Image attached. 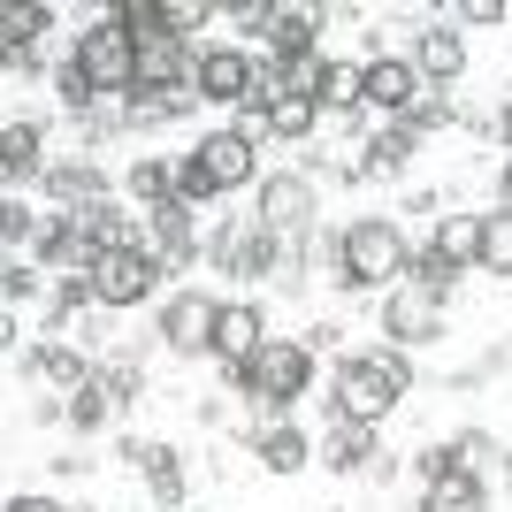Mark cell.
<instances>
[{
    "label": "cell",
    "instance_id": "17",
    "mask_svg": "<svg viewBox=\"0 0 512 512\" xmlns=\"http://www.w3.org/2000/svg\"><path fill=\"white\" fill-rule=\"evenodd\" d=\"M31 375H39V383H54V390L69 398V390L92 383V360L77 352V344H62V337H39V344H31Z\"/></svg>",
    "mask_w": 512,
    "mask_h": 512
},
{
    "label": "cell",
    "instance_id": "41",
    "mask_svg": "<svg viewBox=\"0 0 512 512\" xmlns=\"http://www.w3.org/2000/svg\"><path fill=\"white\" fill-rule=\"evenodd\" d=\"M497 214H512V153H505V169H497Z\"/></svg>",
    "mask_w": 512,
    "mask_h": 512
},
{
    "label": "cell",
    "instance_id": "8",
    "mask_svg": "<svg viewBox=\"0 0 512 512\" xmlns=\"http://www.w3.org/2000/svg\"><path fill=\"white\" fill-rule=\"evenodd\" d=\"M192 161H199V176H207V192H245V184L260 176V146L237 138V130H207Z\"/></svg>",
    "mask_w": 512,
    "mask_h": 512
},
{
    "label": "cell",
    "instance_id": "33",
    "mask_svg": "<svg viewBox=\"0 0 512 512\" xmlns=\"http://www.w3.org/2000/svg\"><path fill=\"white\" fill-rule=\"evenodd\" d=\"M107 413H115V406H107V390H100V383H85V390H69V406H62V421L77 428V436H85V428H100Z\"/></svg>",
    "mask_w": 512,
    "mask_h": 512
},
{
    "label": "cell",
    "instance_id": "23",
    "mask_svg": "<svg viewBox=\"0 0 512 512\" xmlns=\"http://www.w3.org/2000/svg\"><path fill=\"white\" fill-rule=\"evenodd\" d=\"M130 459H138V474L153 482L161 505H184V459H176V444H130Z\"/></svg>",
    "mask_w": 512,
    "mask_h": 512
},
{
    "label": "cell",
    "instance_id": "43",
    "mask_svg": "<svg viewBox=\"0 0 512 512\" xmlns=\"http://www.w3.org/2000/svg\"><path fill=\"white\" fill-rule=\"evenodd\" d=\"M8 344H16V314H0V352H8Z\"/></svg>",
    "mask_w": 512,
    "mask_h": 512
},
{
    "label": "cell",
    "instance_id": "42",
    "mask_svg": "<svg viewBox=\"0 0 512 512\" xmlns=\"http://www.w3.org/2000/svg\"><path fill=\"white\" fill-rule=\"evenodd\" d=\"M497 130H505V146H512V92H505V107H497Z\"/></svg>",
    "mask_w": 512,
    "mask_h": 512
},
{
    "label": "cell",
    "instance_id": "26",
    "mask_svg": "<svg viewBox=\"0 0 512 512\" xmlns=\"http://www.w3.org/2000/svg\"><path fill=\"white\" fill-rule=\"evenodd\" d=\"M314 123H321V107L299 100V92H276V100L260 107V130H268V138H306Z\"/></svg>",
    "mask_w": 512,
    "mask_h": 512
},
{
    "label": "cell",
    "instance_id": "38",
    "mask_svg": "<svg viewBox=\"0 0 512 512\" xmlns=\"http://www.w3.org/2000/svg\"><path fill=\"white\" fill-rule=\"evenodd\" d=\"M459 23H505V0H459Z\"/></svg>",
    "mask_w": 512,
    "mask_h": 512
},
{
    "label": "cell",
    "instance_id": "11",
    "mask_svg": "<svg viewBox=\"0 0 512 512\" xmlns=\"http://www.w3.org/2000/svg\"><path fill=\"white\" fill-rule=\"evenodd\" d=\"M321 16H329V8H306V0H291V8H268V31H260V39H268V62H314L321 54Z\"/></svg>",
    "mask_w": 512,
    "mask_h": 512
},
{
    "label": "cell",
    "instance_id": "31",
    "mask_svg": "<svg viewBox=\"0 0 512 512\" xmlns=\"http://www.w3.org/2000/svg\"><path fill=\"white\" fill-rule=\"evenodd\" d=\"M92 383L107 390V406H130V398L146 390V375H138L130 360H100V367H92Z\"/></svg>",
    "mask_w": 512,
    "mask_h": 512
},
{
    "label": "cell",
    "instance_id": "2",
    "mask_svg": "<svg viewBox=\"0 0 512 512\" xmlns=\"http://www.w3.org/2000/svg\"><path fill=\"white\" fill-rule=\"evenodd\" d=\"M230 383H237V398H253V406L276 421V413H291V406L306 398V383H314V344H299V337H268L253 360L230 375Z\"/></svg>",
    "mask_w": 512,
    "mask_h": 512
},
{
    "label": "cell",
    "instance_id": "27",
    "mask_svg": "<svg viewBox=\"0 0 512 512\" xmlns=\"http://www.w3.org/2000/svg\"><path fill=\"white\" fill-rule=\"evenodd\" d=\"M123 184H130V199H138V207H161V199L176 192V169H169V161H153V153H138Z\"/></svg>",
    "mask_w": 512,
    "mask_h": 512
},
{
    "label": "cell",
    "instance_id": "12",
    "mask_svg": "<svg viewBox=\"0 0 512 512\" xmlns=\"http://www.w3.org/2000/svg\"><path fill=\"white\" fill-rule=\"evenodd\" d=\"M260 344H268V314H260L253 299H230L222 314H214V344H207V352H214L222 367H230V375H237L245 360H253Z\"/></svg>",
    "mask_w": 512,
    "mask_h": 512
},
{
    "label": "cell",
    "instance_id": "10",
    "mask_svg": "<svg viewBox=\"0 0 512 512\" xmlns=\"http://www.w3.org/2000/svg\"><path fill=\"white\" fill-rule=\"evenodd\" d=\"M390 406H398V390H390L367 360H344V367H337V421L383 428V421H390Z\"/></svg>",
    "mask_w": 512,
    "mask_h": 512
},
{
    "label": "cell",
    "instance_id": "34",
    "mask_svg": "<svg viewBox=\"0 0 512 512\" xmlns=\"http://www.w3.org/2000/svg\"><path fill=\"white\" fill-rule=\"evenodd\" d=\"M360 360L375 367V375H383V383L398 390V398H406V390H413V360H406V352H398V344H375V352H360Z\"/></svg>",
    "mask_w": 512,
    "mask_h": 512
},
{
    "label": "cell",
    "instance_id": "3",
    "mask_svg": "<svg viewBox=\"0 0 512 512\" xmlns=\"http://www.w3.org/2000/svg\"><path fill=\"white\" fill-rule=\"evenodd\" d=\"M69 62L85 69V85L100 92V100H123L130 85H138V46H130V31L115 16H100V23H85L77 31V54Z\"/></svg>",
    "mask_w": 512,
    "mask_h": 512
},
{
    "label": "cell",
    "instance_id": "7",
    "mask_svg": "<svg viewBox=\"0 0 512 512\" xmlns=\"http://www.w3.org/2000/svg\"><path fill=\"white\" fill-rule=\"evenodd\" d=\"M428 337H444V299H436V291H421V283L383 291V344L413 352V344H428Z\"/></svg>",
    "mask_w": 512,
    "mask_h": 512
},
{
    "label": "cell",
    "instance_id": "6",
    "mask_svg": "<svg viewBox=\"0 0 512 512\" xmlns=\"http://www.w3.org/2000/svg\"><path fill=\"white\" fill-rule=\"evenodd\" d=\"M314 214H321V199H314V176H260V230L276 237H306L314 230Z\"/></svg>",
    "mask_w": 512,
    "mask_h": 512
},
{
    "label": "cell",
    "instance_id": "5",
    "mask_svg": "<svg viewBox=\"0 0 512 512\" xmlns=\"http://www.w3.org/2000/svg\"><path fill=\"white\" fill-rule=\"evenodd\" d=\"M413 100H421V69H413L406 54H367V62H360V107H367V115L406 123Z\"/></svg>",
    "mask_w": 512,
    "mask_h": 512
},
{
    "label": "cell",
    "instance_id": "13",
    "mask_svg": "<svg viewBox=\"0 0 512 512\" xmlns=\"http://www.w3.org/2000/svg\"><path fill=\"white\" fill-rule=\"evenodd\" d=\"M214 314H222V299H199V291H176L169 306H161V337H169V352H207L214 344Z\"/></svg>",
    "mask_w": 512,
    "mask_h": 512
},
{
    "label": "cell",
    "instance_id": "14",
    "mask_svg": "<svg viewBox=\"0 0 512 512\" xmlns=\"http://www.w3.org/2000/svg\"><path fill=\"white\" fill-rule=\"evenodd\" d=\"M413 69H421V85H436V92H444L451 77H467V39L451 31V16L428 23L421 39H413Z\"/></svg>",
    "mask_w": 512,
    "mask_h": 512
},
{
    "label": "cell",
    "instance_id": "40",
    "mask_svg": "<svg viewBox=\"0 0 512 512\" xmlns=\"http://www.w3.org/2000/svg\"><path fill=\"white\" fill-rule=\"evenodd\" d=\"M0 512H69V505H62V497H8Z\"/></svg>",
    "mask_w": 512,
    "mask_h": 512
},
{
    "label": "cell",
    "instance_id": "21",
    "mask_svg": "<svg viewBox=\"0 0 512 512\" xmlns=\"http://www.w3.org/2000/svg\"><path fill=\"white\" fill-rule=\"evenodd\" d=\"M375 451H383V428H360V421H337V436L321 444V459L337 474H367L375 467Z\"/></svg>",
    "mask_w": 512,
    "mask_h": 512
},
{
    "label": "cell",
    "instance_id": "1",
    "mask_svg": "<svg viewBox=\"0 0 512 512\" xmlns=\"http://www.w3.org/2000/svg\"><path fill=\"white\" fill-rule=\"evenodd\" d=\"M406 237H398V222H383V214H360V222H344L337 230V283L344 291H398L406 283Z\"/></svg>",
    "mask_w": 512,
    "mask_h": 512
},
{
    "label": "cell",
    "instance_id": "9",
    "mask_svg": "<svg viewBox=\"0 0 512 512\" xmlns=\"http://www.w3.org/2000/svg\"><path fill=\"white\" fill-rule=\"evenodd\" d=\"M192 85H199L207 107H245L253 100V54L245 46H207L192 62Z\"/></svg>",
    "mask_w": 512,
    "mask_h": 512
},
{
    "label": "cell",
    "instance_id": "30",
    "mask_svg": "<svg viewBox=\"0 0 512 512\" xmlns=\"http://www.w3.org/2000/svg\"><path fill=\"white\" fill-rule=\"evenodd\" d=\"M207 23H214V0H161V31H169V39L192 46Z\"/></svg>",
    "mask_w": 512,
    "mask_h": 512
},
{
    "label": "cell",
    "instance_id": "4",
    "mask_svg": "<svg viewBox=\"0 0 512 512\" xmlns=\"http://www.w3.org/2000/svg\"><path fill=\"white\" fill-rule=\"evenodd\" d=\"M153 291H161V260H153L146 245H130V253H100V260H92V306H107V314H123V306H146Z\"/></svg>",
    "mask_w": 512,
    "mask_h": 512
},
{
    "label": "cell",
    "instance_id": "16",
    "mask_svg": "<svg viewBox=\"0 0 512 512\" xmlns=\"http://www.w3.org/2000/svg\"><path fill=\"white\" fill-rule=\"evenodd\" d=\"M46 176V130L39 123H0V184Z\"/></svg>",
    "mask_w": 512,
    "mask_h": 512
},
{
    "label": "cell",
    "instance_id": "25",
    "mask_svg": "<svg viewBox=\"0 0 512 512\" xmlns=\"http://www.w3.org/2000/svg\"><path fill=\"white\" fill-rule=\"evenodd\" d=\"M436 253H444L451 268H474V260H482V214H444V222H436Z\"/></svg>",
    "mask_w": 512,
    "mask_h": 512
},
{
    "label": "cell",
    "instance_id": "20",
    "mask_svg": "<svg viewBox=\"0 0 512 512\" xmlns=\"http://www.w3.org/2000/svg\"><path fill=\"white\" fill-rule=\"evenodd\" d=\"M314 107H321V115H337V123H360V62H321Z\"/></svg>",
    "mask_w": 512,
    "mask_h": 512
},
{
    "label": "cell",
    "instance_id": "19",
    "mask_svg": "<svg viewBox=\"0 0 512 512\" xmlns=\"http://www.w3.org/2000/svg\"><path fill=\"white\" fill-rule=\"evenodd\" d=\"M46 31H54L46 0H0V54H31Z\"/></svg>",
    "mask_w": 512,
    "mask_h": 512
},
{
    "label": "cell",
    "instance_id": "37",
    "mask_svg": "<svg viewBox=\"0 0 512 512\" xmlns=\"http://www.w3.org/2000/svg\"><path fill=\"white\" fill-rule=\"evenodd\" d=\"M176 199H192V207H199V199H214V192H207V176H199V161H192V153H184V161H176Z\"/></svg>",
    "mask_w": 512,
    "mask_h": 512
},
{
    "label": "cell",
    "instance_id": "15",
    "mask_svg": "<svg viewBox=\"0 0 512 512\" xmlns=\"http://www.w3.org/2000/svg\"><path fill=\"white\" fill-rule=\"evenodd\" d=\"M207 253L222 260L230 276H268V268L283 260V245H276V237H268V230L253 222V230H214V237H207Z\"/></svg>",
    "mask_w": 512,
    "mask_h": 512
},
{
    "label": "cell",
    "instance_id": "35",
    "mask_svg": "<svg viewBox=\"0 0 512 512\" xmlns=\"http://www.w3.org/2000/svg\"><path fill=\"white\" fill-rule=\"evenodd\" d=\"M54 92H62V107H69V115H92V107H100V92L85 85V69H77V62H62V69H54Z\"/></svg>",
    "mask_w": 512,
    "mask_h": 512
},
{
    "label": "cell",
    "instance_id": "22",
    "mask_svg": "<svg viewBox=\"0 0 512 512\" xmlns=\"http://www.w3.org/2000/svg\"><path fill=\"white\" fill-rule=\"evenodd\" d=\"M253 451H260V467H268V474H299L306 459H314V444H306L299 428H283V421L253 428Z\"/></svg>",
    "mask_w": 512,
    "mask_h": 512
},
{
    "label": "cell",
    "instance_id": "24",
    "mask_svg": "<svg viewBox=\"0 0 512 512\" xmlns=\"http://www.w3.org/2000/svg\"><path fill=\"white\" fill-rule=\"evenodd\" d=\"M413 138H421L413 123H383L375 138H367V161H360L352 176H398V169L413 161Z\"/></svg>",
    "mask_w": 512,
    "mask_h": 512
},
{
    "label": "cell",
    "instance_id": "39",
    "mask_svg": "<svg viewBox=\"0 0 512 512\" xmlns=\"http://www.w3.org/2000/svg\"><path fill=\"white\" fill-rule=\"evenodd\" d=\"M268 8H276V0H237L230 16H237V23H245V31H268Z\"/></svg>",
    "mask_w": 512,
    "mask_h": 512
},
{
    "label": "cell",
    "instance_id": "36",
    "mask_svg": "<svg viewBox=\"0 0 512 512\" xmlns=\"http://www.w3.org/2000/svg\"><path fill=\"white\" fill-rule=\"evenodd\" d=\"M413 130H436V123H459V107H451V92H436V85H421V100H413V115H406Z\"/></svg>",
    "mask_w": 512,
    "mask_h": 512
},
{
    "label": "cell",
    "instance_id": "29",
    "mask_svg": "<svg viewBox=\"0 0 512 512\" xmlns=\"http://www.w3.org/2000/svg\"><path fill=\"white\" fill-rule=\"evenodd\" d=\"M482 276H512V214H482Z\"/></svg>",
    "mask_w": 512,
    "mask_h": 512
},
{
    "label": "cell",
    "instance_id": "18",
    "mask_svg": "<svg viewBox=\"0 0 512 512\" xmlns=\"http://www.w3.org/2000/svg\"><path fill=\"white\" fill-rule=\"evenodd\" d=\"M46 192L62 199V214H77V207H92V199H107V176H100V161H46V176H39Z\"/></svg>",
    "mask_w": 512,
    "mask_h": 512
},
{
    "label": "cell",
    "instance_id": "28",
    "mask_svg": "<svg viewBox=\"0 0 512 512\" xmlns=\"http://www.w3.org/2000/svg\"><path fill=\"white\" fill-rule=\"evenodd\" d=\"M421 512H482V482L474 474H444V482H428Z\"/></svg>",
    "mask_w": 512,
    "mask_h": 512
},
{
    "label": "cell",
    "instance_id": "32",
    "mask_svg": "<svg viewBox=\"0 0 512 512\" xmlns=\"http://www.w3.org/2000/svg\"><path fill=\"white\" fill-rule=\"evenodd\" d=\"M451 276H459V268H451V260L436 253V245H421V253L406 260V283H421V291H436V299L451 291Z\"/></svg>",
    "mask_w": 512,
    "mask_h": 512
}]
</instances>
